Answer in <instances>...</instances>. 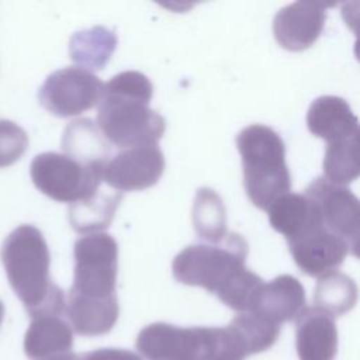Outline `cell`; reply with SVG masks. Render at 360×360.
Segmentation results:
<instances>
[{
	"instance_id": "cell-17",
	"label": "cell",
	"mask_w": 360,
	"mask_h": 360,
	"mask_svg": "<svg viewBox=\"0 0 360 360\" xmlns=\"http://www.w3.org/2000/svg\"><path fill=\"white\" fill-rule=\"evenodd\" d=\"M63 155L83 166L101 167L110 162L111 148L97 124L90 118L69 122L62 135Z\"/></svg>"
},
{
	"instance_id": "cell-19",
	"label": "cell",
	"mask_w": 360,
	"mask_h": 360,
	"mask_svg": "<svg viewBox=\"0 0 360 360\" xmlns=\"http://www.w3.org/2000/svg\"><path fill=\"white\" fill-rule=\"evenodd\" d=\"M267 212L271 228L284 235L287 242L322 225L314 204L304 194L285 193L267 208Z\"/></svg>"
},
{
	"instance_id": "cell-1",
	"label": "cell",
	"mask_w": 360,
	"mask_h": 360,
	"mask_svg": "<svg viewBox=\"0 0 360 360\" xmlns=\"http://www.w3.org/2000/svg\"><path fill=\"white\" fill-rule=\"evenodd\" d=\"M150 80L141 72L125 70L111 77L98 98L97 127L117 148L156 145L166 131V120L149 107Z\"/></svg>"
},
{
	"instance_id": "cell-29",
	"label": "cell",
	"mask_w": 360,
	"mask_h": 360,
	"mask_svg": "<svg viewBox=\"0 0 360 360\" xmlns=\"http://www.w3.org/2000/svg\"><path fill=\"white\" fill-rule=\"evenodd\" d=\"M3 318H4V305H3V302L0 301V326H1Z\"/></svg>"
},
{
	"instance_id": "cell-24",
	"label": "cell",
	"mask_w": 360,
	"mask_h": 360,
	"mask_svg": "<svg viewBox=\"0 0 360 360\" xmlns=\"http://www.w3.org/2000/svg\"><path fill=\"white\" fill-rule=\"evenodd\" d=\"M323 173L326 180L339 186L352 183L359 177V135L328 143Z\"/></svg>"
},
{
	"instance_id": "cell-22",
	"label": "cell",
	"mask_w": 360,
	"mask_h": 360,
	"mask_svg": "<svg viewBox=\"0 0 360 360\" xmlns=\"http://www.w3.org/2000/svg\"><path fill=\"white\" fill-rule=\"evenodd\" d=\"M357 302V285L352 277L338 270L318 278L314 290L315 308L329 316L349 312Z\"/></svg>"
},
{
	"instance_id": "cell-15",
	"label": "cell",
	"mask_w": 360,
	"mask_h": 360,
	"mask_svg": "<svg viewBox=\"0 0 360 360\" xmlns=\"http://www.w3.org/2000/svg\"><path fill=\"white\" fill-rule=\"evenodd\" d=\"M307 127L311 134L326 143L359 135V120L349 103L338 96L315 98L307 112Z\"/></svg>"
},
{
	"instance_id": "cell-14",
	"label": "cell",
	"mask_w": 360,
	"mask_h": 360,
	"mask_svg": "<svg viewBox=\"0 0 360 360\" xmlns=\"http://www.w3.org/2000/svg\"><path fill=\"white\" fill-rule=\"evenodd\" d=\"M295 346L300 360H333L338 352L333 318L315 307L304 308L295 318Z\"/></svg>"
},
{
	"instance_id": "cell-18",
	"label": "cell",
	"mask_w": 360,
	"mask_h": 360,
	"mask_svg": "<svg viewBox=\"0 0 360 360\" xmlns=\"http://www.w3.org/2000/svg\"><path fill=\"white\" fill-rule=\"evenodd\" d=\"M73 329L59 315L34 318L24 338V352L30 360H49L69 353Z\"/></svg>"
},
{
	"instance_id": "cell-2",
	"label": "cell",
	"mask_w": 360,
	"mask_h": 360,
	"mask_svg": "<svg viewBox=\"0 0 360 360\" xmlns=\"http://www.w3.org/2000/svg\"><path fill=\"white\" fill-rule=\"evenodd\" d=\"M7 280L34 319L65 312L66 298L51 276V255L42 232L34 225H20L4 239L0 249Z\"/></svg>"
},
{
	"instance_id": "cell-16",
	"label": "cell",
	"mask_w": 360,
	"mask_h": 360,
	"mask_svg": "<svg viewBox=\"0 0 360 360\" xmlns=\"http://www.w3.org/2000/svg\"><path fill=\"white\" fill-rule=\"evenodd\" d=\"M65 312L76 333L98 336L108 333L120 315L117 295L108 298H86L69 292Z\"/></svg>"
},
{
	"instance_id": "cell-12",
	"label": "cell",
	"mask_w": 360,
	"mask_h": 360,
	"mask_svg": "<svg viewBox=\"0 0 360 360\" xmlns=\"http://www.w3.org/2000/svg\"><path fill=\"white\" fill-rule=\"evenodd\" d=\"M290 253L300 270L312 277L335 271L350 252L349 245L335 233L318 225L288 242Z\"/></svg>"
},
{
	"instance_id": "cell-3",
	"label": "cell",
	"mask_w": 360,
	"mask_h": 360,
	"mask_svg": "<svg viewBox=\"0 0 360 360\" xmlns=\"http://www.w3.org/2000/svg\"><path fill=\"white\" fill-rule=\"evenodd\" d=\"M135 346L146 360H245L249 356L231 325L180 328L155 322L138 333Z\"/></svg>"
},
{
	"instance_id": "cell-7",
	"label": "cell",
	"mask_w": 360,
	"mask_h": 360,
	"mask_svg": "<svg viewBox=\"0 0 360 360\" xmlns=\"http://www.w3.org/2000/svg\"><path fill=\"white\" fill-rule=\"evenodd\" d=\"M73 255L75 277L69 292L86 298L117 295L118 245L111 235L96 232L79 238Z\"/></svg>"
},
{
	"instance_id": "cell-4",
	"label": "cell",
	"mask_w": 360,
	"mask_h": 360,
	"mask_svg": "<svg viewBox=\"0 0 360 360\" xmlns=\"http://www.w3.org/2000/svg\"><path fill=\"white\" fill-rule=\"evenodd\" d=\"M235 141L242 158L246 195L255 207L267 210L291 188L284 142L274 129L263 124L245 127Z\"/></svg>"
},
{
	"instance_id": "cell-8",
	"label": "cell",
	"mask_w": 360,
	"mask_h": 360,
	"mask_svg": "<svg viewBox=\"0 0 360 360\" xmlns=\"http://www.w3.org/2000/svg\"><path fill=\"white\" fill-rule=\"evenodd\" d=\"M103 90L101 80L80 66L52 72L38 91L39 104L51 114L68 118L93 108Z\"/></svg>"
},
{
	"instance_id": "cell-25",
	"label": "cell",
	"mask_w": 360,
	"mask_h": 360,
	"mask_svg": "<svg viewBox=\"0 0 360 360\" xmlns=\"http://www.w3.org/2000/svg\"><path fill=\"white\" fill-rule=\"evenodd\" d=\"M245 342L249 356L260 353L271 347L280 335V328L257 315L245 311L239 312L229 323Z\"/></svg>"
},
{
	"instance_id": "cell-5",
	"label": "cell",
	"mask_w": 360,
	"mask_h": 360,
	"mask_svg": "<svg viewBox=\"0 0 360 360\" xmlns=\"http://www.w3.org/2000/svg\"><path fill=\"white\" fill-rule=\"evenodd\" d=\"M246 240L229 232L218 243H195L184 248L172 263L173 276L186 285L202 287L217 294L245 266Z\"/></svg>"
},
{
	"instance_id": "cell-20",
	"label": "cell",
	"mask_w": 360,
	"mask_h": 360,
	"mask_svg": "<svg viewBox=\"0 0 360 360\" xmlns=\"http://www.w3.org/2000/svg\"><path fill=\"white\" fill-rule=\"evenodd\" d=\"M122 201V193L98 188L91 195L70 204L69 222L79 233H96L107 229Z\"/></svg>"
},
{
	"instance_id": "cell-27",
	"label": "cell",
	"mask_w": 360,
	"mask_h": 360,
	"mask_svg": "<svg viewBox=\"0 0 360 360\" xmlns=\"http://www.w3.org/2000/svg\"><path fill=\"white\" fill-rule=\"evenodd\" d=\"M80 360H142L138 354L127 349L104 347L80 354Z\"/></svg>"
},
{
	"instance_id": "cell-10",
	"label": "cell",
	"mask_w": 360,
	"mask_h": 360,
	"mask_svg": "<svg viewBox=\"0 0 360 360\" xmlns=\"http://www.w3.org/2000/svg\"><path fill=\"white\" fill-rule=\"evenodd\" d=\"M166 167L159 146H136L122 149L104 167L103 181L120 193L139 191L155 186Z\"/></svg>"
},
{
	"instance_id": "cell-13",
	"label": "cell",
	"mask_w": 360,
	"mask_h": 360,
	"mask_svg": "<svg viewBox=\"0 0 360 360\" xmlns=\"http://www.w3.org/2000/svg\"><path fill=\"white\" fill-rule=\"evenodd\" d=\"M304 308L305 290L302 284L290 274H281L257 288L248 311L281 326L283 322L295 319Z\"/></svg>"
},
{
	"instance_id": "cell-6",
	"label": "cell",
	"mask_w": 360,
	"mask_h": 360,
	"mask_svg": "<svg viewBox=\"0 0 360 360\" xmlns=\"http://www.w3.org/2000/svg\"><path fill=\"white\" fill-rule=\"evenodd\" d=\"M101 167L83 166L63 153L37 155L30 167L31 180L46 197L58 202H76L96 193L103 183Z\"/></svg>"
},
{
	"instance_id": "cell-28",
	"label": "cell",
	"mask_w": 360,
	"mask_h": 360,
	"mask_svg": "<svg viewBox=\"0 0 360 360\" xmlns=\"http://www.w3.org/2000/svg\"><path fill=\"white\" fill-rule=\"evenodd\" d=\"M49 360H80V356L76 354V353H65V354H60V356H56V357H52Z\"/></svg>"
},
{
	"instance_id": "cell-11",
	"label": "cell",
	"mask_w": 360,
	"mask_h": 360,
	"mask_svg": "<svg viewBox=\"0 0 360 360\" xmlns=\"http://www.w3.org/2000/svg\"><path fill=\"white\" fill-rule=\"evenodd\" d=\"M325 4L295 1L277 11L273 34L278 45L291 52L305 51L321 37L325 25Z\"/></svg>"
},
{
	"instance_id": "cell-21",
	"label": "cell",
	"mask_w": 360,
	"mask_h": 360,
	"mask_svg": "<svg viewBox=\"0 0 360 360\" xmlns=\"http://www.w3.org/2000/svg\"><path fill=\"white\" fill-rule=\"evenodd\" d=\"M115 48L117 35L100 25L77 31L69 41L72 60L90 72L104 69Z\"/></svg>"
},
{
	"instance_id": "cell-26",
	"label": "cell",
	"mask_w": 360,
	"mask_h": 360,
	"mask_svg": "<svg viewBox=\"0 0 360 360\" xmlns=\"http://www.w3.org/2000/svg\"><path fill=\"white\" fill-rule=\"evenodd\" d=\"M27 148V132L10 120H0V167L11 166L20 160Z\"/></svg>"
},
{
	"instance_id": "cell-9",
	"label": "cell",
	"mask_w": 360,
	"mask_h": 360,
	"mask_svg": "<svg viewBox=\"0 0 360 360\" xmlns=\"http://www.w3.org/2000/svg\"><path fill=\"white\" fill-rule=\"evenodd\" d=\"M325 229L342 238L353 256H357L360 233V205L357 197L345 186L335 184L323 176L316 177L305 190Z\"/></svg>"
},
{
	"instance_id": "cell-23",
	"label": "cell",
	"mask_w": 360,
	"mask_h": 360,
	"mask_svg": "<svg viewBox=\"0 0 360 360\" xmlns=\"http://www.w3.org/2000/svg\"><path fill=\"white\" fill-rule=\"evenodd\" d=\"M193 224L197 235L210 243H218L225 238L226 211L215 190L210 187L197 190L193 204Z\"/></svg>"
}]
</instances>
